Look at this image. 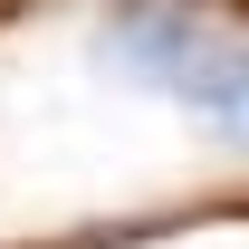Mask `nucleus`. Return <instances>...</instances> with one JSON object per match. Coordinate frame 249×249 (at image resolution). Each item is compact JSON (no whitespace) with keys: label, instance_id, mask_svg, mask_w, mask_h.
<instances>
[{"label":"nucleus","instance_id":"f257e3e1","mask_svg":"<svg viewBox=\"0 0 249 249\" xmlns=\"http://www.w3.org/2000/svg\"><path fill=\"white\" fill-rule=\"evenodd\" d=\"M106 48L230 154H249V0H134Z\"/></svg>","mask_w":249,"mask_h":249}]
</instances>
